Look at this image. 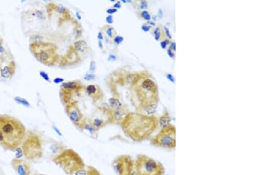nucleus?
<instances>
[{"mask_svg":"<svg viewBox=\"0 0 266 175\" xmlns=\"http://www.w3.org/2000/svg\"><path fill=\"white\" fill-rule=\"evenodd\" d=\"M125 134L136 142L149 139L159 126L158 119L152 115L128 113L121 122Z\"/></svg>","mask_w":266,"mask_h":175,"instance_id":"1","label":"nucleus"},{"mask_svg":"<svg viewBox=\"0 0 266 175\" xmlns=\"http://www.w3.org/2000/svg\"><path fill=\"white\" fill-rule=\"evenodd\" d=\"M26 133L20 120L8 114H0V146L4 150L15 152L21 146Z\"/></svg>","mask_w":266,"mask_h":175,"instance_id":"2","label":"nucleus"},{"mask_svg":"<svg viewBox=\"0 0 266 175\" xmlns=\"http://www.w3.org/2000/svg\"><path fill=\"white\" fill-rule=\"evenodd\" d=\"M137 105L146 112L153 110L159 100L158 88L155 81L147 73H141L133 82Z\"/></svg>","mask_w":266,"mask_h":175,"instance_id":"3","label":"nucleus"},{"mask_svg":"<svg viewBox=\"0 0 266 175\" xmlns=\"http://www.w3.org/2000/svg\"><path fill=\"white\" fill-rule=\"evenodd\" d=\"M53 162L68 175H74L85 167L82 157L71 149H65L60 152L53 158Z\"/></svg>","mask_w":266,"mask_h":175,"instance_id":"4","label":"nucleus"},{"mask_svg":"<svg viewBox=\"0 0 266 175\" xmlns=\"http://www.w3.org/2000/svg\"><path fill=\"white\" fill-rule=\"evenodd\" d=\"M21 147L23 152V156L27 160L37 162L43 155L42 139L35 133H26Z\"/></svg>","mask_w":266,"mask_h":175,"instance_id":"5","label":"nucleus"},{"mask_svg":"<svg viewBox=\"0 0 266 175\" xmlns=\"http://www.w3.org/2000/svg\"><path fill=\"white\" fill-rule=\"evenodd\" d=\"M136 175H164V169L159 161L147 156L140 155L135 160Z\"/></svg>","mask_w":266,"mask_h":175,"instance_id":"6","label":"nucleus"},{"mask_svg":"<svg viewBox=\"0 0 266 175\" xmlns=\"http://www.w3.org/2000/svg\"><path fill=\"white\" fill-rule=\"evenodd\" d=\"M151 144L163 149H174L176 147L175 127L171 124L164 126L159 133L152 139Z\"/></svg>","mask_w":266,"mask_h":175,"instance_id":"7","label":"nucleus"},{"mask_svg":"<svg viewBox=\"0 0 266 175\" xmlns=\"http://www.w3.org/2000/svg\"><path fill=\"white\" fill-rule=\"evenodd\" d=\"M53 45L34 43L30 45V50L38 60L45 64H52L56 59V54Z\"/></svg>","mask_w":266,"mask_h":175,"instance_id":"8","label":"nucleus"},{"mask_svg":"<svg viewBox=\"0 0 266 175\" xmlns=\"http://www.w3.org/2000/svg\"><path fill=\"white\" fill-rule=\"evenodd\" d=\"M113 170L116 175H134L135 161L127 155L117 156L112 162Z\"/></svg>","mask_w":266,"mask_h":175,"instance_id":"9","label":"nucleus"},{"mask_svg":"<svg viewBox=\"0 0 266 175\" xmlns=\"http://www.w3.org/2000/svg\"><path fill=\"white\" fill-rule=\"evenodd\" d=\"M66 110L67 114L72 122L79 129H82L86 122L78 106L73 103H69L66 105Z\"/></svg>","mask_w":266,"mask_h":175,"instance_id":"10","label":"nucleus"},{"mask_svg":"<svg viewBox=\"0 0 266 175\" xmlns=\"http://www.w3.org/2000/svg\"><path fill=\"white\" fill-rule=\"evenodd\" d=\"M11 163L17 175H31V166L27 161L21 159L14 158Z\"/></svg>","mask_w":266,"mask_h":175,"instance_id":"11","label":"nucleus"},{"mask_svg":"<svg viewBox=\"0 0 266 175\" xmlns=\"http://www.w3.org/2000/svg\"><path fill=\"white\" fill-rule=\"evenodd\" d=\"M15 63L14 61L11 62L8 66L3 67L1 69L0 72L1 76L4 78H10L12 77L14 74L15 73Z\"/></svg>","mask_w":266,"mask_h":175,"instance_id":"12","label":"nucleus"},{"mask_svg":"<svg viewBox=\"0 0 266 175\" xmlns=\"http://www.w3.org/2000/svg\"><path fill=\"white\" fill-rule=\"evenodd\" d=\"M127 114L128 113L126 112L125 109H124L122 107H121L114 110L112 117L113 119L116 122H121Z\"/></svg>","mask_w":266,"mask_h":175,"instance_id":"13","label":"nucleus"},{"mask_svg":"<svg viewBox=\"0 0 266 175\" xmlns=\"http://www.w3.org/2000/svg\"><path fill=\"white\" fill-rule=\"evenodd\" d=\"M74 175H101V173L95 168L89 166L85 167Z\"/></svg>","mask_w":266,"mask_h":175,"instance_id":"14","label":"nucleus"},{"mask_svg":"<svg viewBox=\"0 0 266 175\" xmlns=\"http://www.w3.org/2000/svg\"><path fill=\"white\" fill-rule=\"evenodd\" d=\"M74 48L76 50L81 53H85L88 50V44L84 40H78L74 43Z\"/></svg>","mask_w":266,"mask_h":175,"instance_id":"15","label":"nucleus"},{"mask_svg":"<svg viewBox=\"0 0 266 175\" xmlns=\"http://www.w3.org/2000/svg\"><path fill=\"white\" fill-rule=\"evenodd\" d=\"M109 106H111V107L112 109H113L114 110L122 107V104L121 102V101L119 99L115 98L114 97L109 98Z\"/></svg>","mask_w":266,"mask_h":175,"instance_id":"16","label":"nucleus"},{"mask_svg":"<svg viewBox=\"0 0 266 175\" xmlns=\"http://www.w3.org/2000/svg\"><path fill=\"white\" fill-rule=\"evenodd\" d=\"M91 124L97 131L99 130L100 129L103 128L104 126L105 123H104V120H103L102 119H98V118H95L92 120Z\"/></svg>","mask_w":266,"mask_h":175,"instance_id":"17","label":"nucleus"},{"mask_svg":"<svg viewBox=\"0 0 266 175\" xmlns=\"http://www.w3.org/2000/svg\"><path fill=\"white\" fill-rule=\"evenodd\" d=\"M79 86H80V85H79V83L76 82H69L63 83L62 87L64 89L69 90H75Z\"/></svg>","mask_w":266,"mask_h":175,"instance_id":"18","label":"nucleus"},{"mask_svg":"<svg viewBox=\"0 0 266 175\" xmlns=\"http://www.w3.org/2000/svg\"><path fill=\"white\" fill-rule=\"evenodd\" d=\"M14 100H15L18 104H21V105H23V106H25V107H29L30 106V103H29V101H28L27 100H26V99H24V98H21V97H15L14 98Z\"/></svg>","mask_w":266,"mask_h":175,"instance_id":"19","label":"nucleus"},{"mask_svg":"<svg viewBox=\"0 0 266 175\" xmlns=\"http://www.w3.org/2000/svg\"><path fill=\"white\" fill-rule=\"evenodd\" d=\"M86 92L89 96H93L95 95L98 90V88L96 87L95 85H89L86 87Z\"/></svg>","mask_w":266,"mask_h":175,"instance_id":"20","label":"nucleus"},{"mask_svg":"<svg viewBox=\"0 0 266 175\" xmlns=\"http://www.w3.org/2000/svg\"><path fill=\"white\" fill-rule=\"evenodd\" d=\"M113 30H114V28L111 26H108V28H106V34L110 38L113 37Z\"/></svg>","mask_w":266,"mask_h":175,"instance_id":"21","label":"nucleus"},{"mask_svg":"<svg viewBox=\"0 0 266 175\" xmlns=\"http://www.w3.org/2000/svg\"><path fill=\"white\" fill-rule=\"evenodd\" d=\"M124 41V38L122 36H116L114 39V42L115 44H120L122 42Z\"/></svg>","mask_w":266,"mask_h":175,"instance_id":"22","label":"nucleus"},{"mask_svg":"<svg viewBox=\"0 0 266 175\" xmlns=\"http://www.w3.org/2000/svg\"><path fill=\"white\" fill-rule=\"evenodd\" d=\"M95 79V76L94 74H87L84 77V79L86 80V81L93 80Z\"/></svg>","mask_w":266,"mask_h":175,"instance_id":"23","label":"nucleus"},{"mask_svg":"<svg viewBox=\"0 0 266 175\" xmlns=\"http://www.w3.org/2000/svg\"><path fill=\"white\" fill-rule=\"evenodd\" d=\"M95 70H96V63L94 61H92L89 66V71L92 73H93L95 71Z\"/></svg>","mask_w":266,"mask_h":175,"instance_id":"24","label":"nucleus"},{"mask_svg":"<svg viewBox=\"0 0 266 175\" xmlns=\"http://www.w3.org/2000/svg\"><path fill=\"white\" fill-rule=\"evenodd\" d=\"M40 76H41L45 80H46V82H49V81L50 80V79H49V77L48 74L44 72V71H41V72H40Z\"/></svg>","mask_w":266,"mask_h":175,"instance_id":"25","label":"nucleus"},{"mask_svg":"<svg viewBox=\"0 0 266 175\" xmlns=\"http://www.w3.org/2000/svg\"><path fill=\"white\" fill-rule=\"evenodd\" d=\"M142 16H143V17L145 19V20H150V14L148 13V12H147V11H143V12H142Z\"/></svg>","mask_w":266,"mask_h":175,"instance_id":"26","label":"nucleus"},{"mask_svg":"<svg viewBox=\"0 0 266 175\" xmlns=\"http://www.w3.org/2000/svg\"><path fill=\"white\" fill-rule=\"evenodd\" d=\"M106 22L108 24H112L113 23V22H114L113 17L112 15H108L106 17Z\"/></svg>","mask_w":266,"mask_h":175,"instance_id":"27","label":"nucleus"},{"mask_svg":"<svg viewBox=\"0 0 266 175\" xmlns=\"http://www.w3.org/2000/svg\"><path fill=\"white\" fill-rule=\"evenodd\" d=\"M66 9L63 5H60L58 6V7H57V11H59L60 13L63 14L66 12Z\"/></svg>","mask_w":266,"mask_h":175,"instance_id":"28","label":"nucleus"},{"mask_svg":"<svg viewBox=\"0 0 266 175\" xmlns=\"http://www.w3.org/2000/svg\"><path fill=\"white\" fill-rule=\"evenodd\" d=\"M117 12V9L112 8H109L106 10V13L108 14H113Z\"/></svg>","mask_w":266,"mask_h":175,"instance_id":"29","label":"nucleus"},{"mask_svg":"<svg viewBox=\"0 0 266 175\" xmlns=\"http://www.w3.org/2000/svg\"><path fill=\"white\" fill-rule=\"evenodd\" d=\"M113 7H114V8H115V9H116L121 8V2H120V1H118V2H117L116 3H115L114 5H113Z\"/></svg>","mask_w":266,"mask_h":175,"instance_id":"30","label":"nucleus"},{"mask_svg":"<svg viewBox=\"0 0 266 175\" xmlns=\"http://www.w3.org/2000/svg\"><path fill=\"white\" fill-rule=\"evenodd\" d=\"M64 81V79H62V78H56L55 79H54V80H53V82H54V83H56V84H59V83H62V82H63Z\"/></svg>","mask_w":266,"mask_h":175,"instance_id":"31","label":"nucleus"},{"mask_svg":"<svg viewBox=\"0 0 266 175\" xmlns=\"http://www.w3.org/2000/svg\"><path fill=\"white\" fill-rule=\"evenodd\" d=\"M98 39L99 40H100V41L103 40V39H104L103 35V34H102L101 32H99L98 34Z\"/></svg>","mask_w":266,"mask_h":175,"instance_id":"32","label":"nucleus"},{"mask_svg":"<svg viewBox=\"0 0 266 175\" xmlns=\"http://www.w3.org/2000/svg\"><path fill=\"white\" fill-rule=\"evenodd\" d=\"M36 12H37V16H38V17H39V18H43V14H42V12L41 11H37Z\"/></svg>","mask_w":266,"mask_h":175,"instance_id":"33","label":"nucleus"},{"mask_svg":"<svg viewBox=\"0 0 266 175\" xmlns=\"http://www.w3.org/2000/svg\"><path fill=\"white\" fill-rule=\"evenodd\" d=\"M115 59H116V57H115V56H114V55H109V58H108V60H112V61H114V60H115Z\"/></svg>","mask_w":266,"mask_h":175,"instance_id":"34","label":"nucleus"},{"mask_svg":"<svg viewBox=\"0 0 266 175\" xmlns=\"http://www.w3.org/2000/svg\"><path fill=\"white\" fill-rule=\"evenodd\" d=\"M98 46L101 49H102L103 48V44L102 43V42L100 40L98 41Z\"/></svg>","mask_w":266,"mask_h":175,"instance_id":"35","label":"nucleus"},{"mask_svg":"<svg viewBox=\"0 0 266 175\" xmlns=\"http://www.w3.org/2000/svg\"><path fill=\"white\" fill-rule=\"evenodd\" d=\"M76 17H77V18L79 20H81V15L79 14V13L78 12H77L76 13Z\"/></svg>","mask_w":266,"mask_h":175,"instance_id":"36","label":"nucleus"},{"mask_svg":"<svg viewBox=\"0 0 266 175\" xmlns=\"http://www.w3.org/2000/svg\"><path fill=\"white\" fill-rule=\"evenodd\" d=\"M143 29L144 30V31H148L149 30V27H145V26H143Z\"/></svg>","mask_w":266,"mask_h":175,"instance_id":"37","label":"nucleus"},{"mask_svg":"<svg viewBox=\"0 0 266 175\" xmlns=\"http://www.w3.org/2000/svg\"><path fill=\"white\" fill-rule=\"evenodd\" d=\"M1 43H2V39L0 38V44H1Z\"/></svg>","mask_w":266,"mask_h":175,"instance_id":"38","label":"nucleus"},{"mask_svg":"<svg viewBox=\"0 0 266 175\" xmlns=\"http://www.w3.org/2000/svg\"><path fill=\"white\" fill-rule=\"evenodd\" d=\"M43 175V174H35V175Z\"/></svg>","mask_w":266,"mask_h":175,"instance_id":"39","label":"nucleus"},{"mask_svg":"<svg viewBox=\"0 0 266 175\" xmlns=\"http://www.w3.org/2000/svg\"><path fill=\"white\" fill-rule=\"evenodd\" d=\"M0 70H1V67H0Z\"/></svg>","mask_w":266,"mask_h":175,"instance_id":"40","label":"nucleus"}]
</instances>
